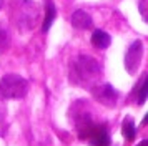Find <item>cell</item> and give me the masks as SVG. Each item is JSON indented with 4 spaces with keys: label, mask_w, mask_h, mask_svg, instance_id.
Segmentation results:
<instances>
[{
    "label": "cell",
    "mask_w": 148,
    "mask_h": 146,
    "mask_svg": "<svg viewBox=\"0 0 148 146\" xmlns=\"http://www.w3.org/2000/svg\"><path fill=\"white\" fill-rule=\"evenodd\" d=\"M101 76L100 61L90 55H78L70 61L68 78L70 83L80 88H92Z\"/></svg>",
    "instance_id": "obj_1"
},
{
    "label": "cell",
    "mask_w": 148,
    "mask_h": 146,
    "mask_svg": "<svg viewBox=\"0 0 148 146\" xmlns=\"http://www.w3.org/2000/svg\"><path fill=\"white\" fill-rule=\"evenodd\" d=\"M30 83L17 73H8L0 78V96L5 100H22L27 96Z\"/></svg>",
    "instance_id": "obj_2"
},
{
    "label": "cell",
    "mask_w": 148,
    "mask_h": 146,
    "mask_svg": "<svg viewBox=\"0 0 148 146\" xmlns=\"http://www.w3.org/2000/svg\"><path fill=\"white\" fill-rule=\"evenodd\" d=\"M38 5L32 2V0H20V3L17 7V13H15V20H17V27L20 28V32H30L34 30L37 22H38Z\"/></svg>",
    "instance_id": "obj_3"
},
{
    "label": "cell",
    "mask_w": 148,
    "mask_h": 146,
    "mask_svg": "<svg viewBox=\"0 0 148 146\" xmlns=\"http://www.w3.org/2000/svg\"><path fill=\"white\" fill-rule=\"evenodd\" d=\"M90 90H92L93 98L103 106L113 108L116 105V101H118V91L110 83H95Z\"/></svg>",
    "instance_id": "obj_4"
},
{
    "label": "cell",
    "mask_w": 148,
    "mask_h": 146,
    "mask_svg": "<svg viewBox=\"0 0 148 146\" xmlns=\"http://www.w3.org/2000/svg\"><path fill=\"white\" fill-rule=\"evenodd\" d=\"M141 58H143V43L140 40H135L125 53V70L128 75H135L138 72L141 65Z\"/></svg>",
    "instance_id": "obj_5"
},
{
    "label": "cell",
    "mask_w": 148,
    "mask_h": 146,
    "mask_svg": "<svg viewBox=\"0 0 148 146\" xmlns=\"http://www.w3.org/2000/svg\"><path fill=\"white\" fill-rule=\"evenodd\" d=\"M87 141L90 146H108L110 145V134H108L107 125H95L92 131L88 133Z\"/></svg>",
    "instance_id": "obj_6"
},
{
    "label": "cell",
    "mask_w": 148,
    "mask_h": 146,
    "mask_svg": "<svg viewBox=\"0 0 148 146\" xmlns=\"http://www.w3.org/2000/svg\"><path fill=\"white\" fill-rule=\"evenodd\" d=\"M72 25L78 30H88L93 27V18L85 10H75L72 15Z\"/></svg>",
    "instance_id": "obj_7"
},
{
    "label": "cell",
    "mask_w": 148,
    "mask_h": 146,
    "mask_svg": "<svg viewBox=\"0 0 148 146\" xmlns=\"http://www.w3.org/2000/svg\"><path fill=\"white\" fill-rule=\"evenodd\" d=\"M57 18V8H55L53 0H47L45 2V20H43V25H42V32L47 33L50 30L52 23Z\"/></svg>",
    "instance_id": "obj_8"
},
{
    "label": "cell",
    "mask_w": 148,
    "mask_h": 146,
    "mask_svg": "<svg viewBox=\"0 0 148 146\" xmlns=\"http://www.w3.org/2000/svg\"><path fill=\"white\" fill-rule=\"evenodd\" d=\"M92 43H93L97 48L105 50V48H108L110 43H112V37H110V33H107L105 30H95L93 35H92Z\"/></svg>",
    "instance_id": "obj_9"
},
{
    "label": "cell",
    "mask_w": 148,
    "mask_h": 146,
    "mask_svg": "<svg viewBox=\"0 0 148 146\" xmlns=\"http://www.w3.org/2000/svg\"><path fill=\"white\" fill-rule=\"evenodd\" d=\"M121 133L127 141H133L135 134H136V128H135V121L132 116H125L123 119V125H121Z\"/></svg>",
    "instance_id": "obj_10"
},
{
    "label": "cell",
    "mask_w": 148,
    "mask_h": 146,
    "mask_svg": "<svg viewBox=\"0 0 148 146\" xmlns=\"http://www.w3.org/2000/svg\"><path fill=\"white\" fill-rule=\"evenodd\" d=\"M147 91H148V78H147V75H145L140 83V88H138V100H136L138 105H145V101H147Z\"/></svg>",
    "instance_id": "obj_11"
},
{
    "label": "cell",
    "mask_w": 148,
    "mask_h": 146,
    "mask_svg": "<svg viewBox=\"0 0 148 146\" xmlns=\"http://www.w3.org/2000/svg\"><path fill=\"white\" fill-rule=\"evenodd\" d=\"M8 46V33L3 27L0 25V52H5Z\"/></svg>",
    "instance_id": "obj_12"
},
{
    "label": "cell",
    "mask_w": 148,
    "mask_h": 146,
    "mask_svg": "<svg viewBox=\"0 0 148 146\" xmlns=\"http://www.w3.org/2000/svg\"><path fill=\"white\" fill-rule=\"evenodd\" d=\"M147 2H148V0H140V2H138V10H140V15H141V18L145 20V23L148 22V13H147Z\"/></svg>",
    "instance_id": "obj_13"
},
{
    "label": "cell",
    "mask_w": 148,
    "mask_h": 146,
    "mask_svg": "<svg viewBox=\"0 0 148 146\" xmlns=\"http://www.w3.org/2000/svg\"><path fill=\"white\" fill-rule=\"evenodd\" d=\"M138 146H148V139H143V141H140V143H138Z\"/></svg>",
    "instance_id": "obj_14"
},
{
    "label": "cell",
    "mask_w": 148,
    "mask_h": 146,
    "mask_svg": "<svg viewBox=\"0 0 148 146\" xmlns=\"http://www.w3.org/2000/svg\"><path fill=\"white\" fill-rule=\"evenodd\" d=\"M141 123H143V125H147V123H148V116H147V115H145V118H143V121H141Z\"/></svg>",
    "instance_id": "obj_15"
},
{
    "label": "cell",
    "mask_w": 148,
    "mask_h": 146,
    "mask_svg": "<svg viewBox=\"0 0 148 146\" xmlns=\"http://www.w3.org/2000/svg\"><path fill=\"white\" fill-rule=\"evenodd\" d=\"M3 8V0H0V10Z\"/></svg>",
    "instance_id": "obj_16"
}]
</instances>
